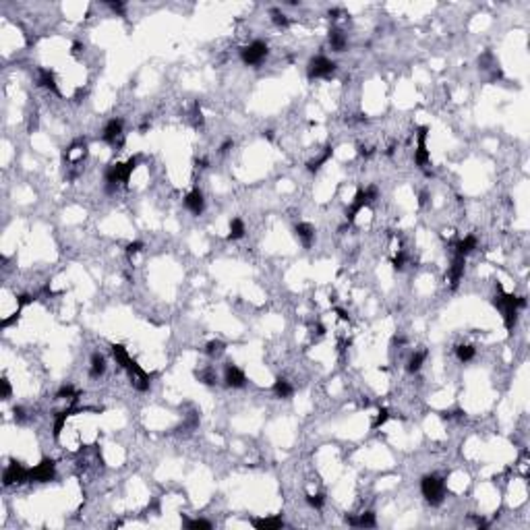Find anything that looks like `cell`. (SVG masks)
Masks as SVG:
<instances>
[{
	"mask_svg": "<svg viewBox=\"0 0 530 530\" xmlns=\"http://www.w3.org/2000/svg\"><path fill=\"white\" fill-rule=\"evenodd\" d=\"M112 354H114V358H116V362L127 371L129 373V377H131V383H133V388L137 390V392H147L149 390V375L145 373V371L129 356V352H127V348L125 346H120V344H114L112 346Z\"/></svg>",
	"mask_w": 530,
	"mask_h": 530,
	"instance_id": "cell-1",
	"label": "cell"
},
{
	"mask_svg": "<svg viewBox=\"0 0 530 530\" xmlns=\"http://www.w3.org/2000/svg\"><path fill=\"white\" fill-rule=\"evenodd\" d=\"M420 493L431 505H441L445 499V481L437 474H427L420 481Z\"/></svg>",
	"mask_w": 530,
	"mask_h": 530,
	"instance_id": "cell-2",
	"label": "cell"
},
{
	"mask_svg": "<svg viewBox=\"0 0 530 530\" xmlns=\"http://www.w3.org/2000/svg\"><path fill=\"white\" fill-rule=\"evenodd\" d=\"M137 164H139V157L135 155V157H131L127 164H112L108 170H106V187H108V191H114L118 185L129 182V178L135 172Z\"/></svg>",
	"mask_w": 530,
	"mask_h": 530,
	"instance_id": "cell-3",
	"label": "cell"
},
{
	"mask_svg": "<svg viewBox=\"0 0 530 530\" xmlns=\"http://www.w3.org/2000/svg\"><path fill=\"white\" fill-rule=\"evenodd\" d=\"M268 54H270V48H268V44L261 42V39H255V42H251L249 46H244L240 50V58L249 67H259L265 58H268Z\"/></svg>",
	"mask_w": 530,
	"mask_h": 530,
	"instance_id": "cell-4",
	"label": "cell"
},
{
	"mask_svg": "<svg viewBox=\"0 0 530 530\" xmlns=\"http://www.w3.org/2000/svg\"><path fill=\"white\" fill-rule=\"evenodd\" d=\"M336 73V63L330 60L328 56H315L309 60V67H307V75L309 79H325V77H332Z\"/></svg>",
	"mask_w": 530,
	"mask_h": 530,
	"instance_id": "cell-5",
	"label": "cell"
},
{
	"mask_svg": "<svg viewBox=\"0 0 530 530\" xmlns=\"http://www.w3.org/2000/svg\"><path fill=\"white\" fill-rule=\"evenodd\" d=\"M25 481H29V470H27L23 464L11 462V464L5 468L3 483H5L7 487H11V485H21V483H25Z\"/></svg>",
	"mask_w": 530,
	"mask_h": 530,
	"instance_id": "cell-6",
	"label": "cell"
},
{
	"mask_svg": "<svg viewBox=\"0 0 530 530\" xmlns=\"http://www.w3.org/2000/svg\"><path fill=\"white\" fill-rule=\"evenodd\" d=\"M427 135H429V129L427 127H420L418 129V135H416V151H414V162L418 168H427V164L431 162V155L427 151Z\"/></svg>",
	"mask_w": 530,
	"mask_h": 530,
	"instance_id": "cell-7",
	"label": "cell"
},
{
	"mask_svg": "<svg viewBox=\"0 0 530 530\" xmlns=\"http://www.w3.org/2000/svg\"><path fill=\"white\" fill-rule=\"evenodd\" d=\"M123 120L120 118H112L106 123L104 131H101V141L108 143V145H123Z\"/></svg>",
	"mask_w": 530,
	"mask_h": 530,
	"instance_id": "cell-8",
	"label": "cell"
},
{
	"mask_svg": "<svg viewBox=\"0 0 530 530\" xmlns=\"http://www.w3.org/2000/svg\"><path fill=\"white\" fill-rule=\"evenodd\" d=\"M52 479H54V462H52V460H44L35 468L29 470V481L31 483L33 481L35 483H48Z\"/></svg>",
	"mask_w": 530,
	"mask_h": 530,
	"instance_id": "cell-9",
	"label": "cell"
},
{
	"mask_svg": "<svg viewBox=\"0 0 530 530\" xmlns=\"http://www.w3.org/2000/svg\"><path fill=\"white\" fill-rule=\"evenodd\" d=\"M224 383H226L228 388H232V390H240V388L247 385V377H244V373H242L238 366L228 364V366L224 369Z\"/></svg>",
	"mask_w": 530,
	"mask_h": 530,
	"instance_id": "cell-10",
	"label": "cell"
},
{
	"mask_svg": "<svg viewBox=\"0 0 530 530\" xmlns=\"http://www.w3.org/2000/svg\"><path fill=\"white\" fill-rule=\"evenodd\" d=\"M464 268H466V257H462V255L456 253V257H454V261H452V265H450V272H447V280H450V286H452V288H456V286L460 284V280H462V276H464Z\"/></svg>",
	"mask_w": 530,
	"mask_h": 530,
	"instance_id": "cell-11",
	"label": "cell"
},
{
	"mask_svg": "<svg viewBox=\"0 0 530 530\" xmlns=\"http://www.w3.org/2000/svg\"><path fill=\"white\" fill-rule=\"evenodd\" d=\"M185 207L191 211L193 216H201L203 209H205V199H203V193L199 189H193L187 197H185Z\"/></svg>",
	"mask_w": 530,
	"mask_h": 530,
	"instance_id": "cell-12",
	"label": "cell"
},
{
	"mask_svg": "<svg viewBox=\"0 0 530 530\" xmlns=\"http://www.w3.org/2000/svg\"><path fill=\"white\" fill-rule=\"evenodd\" d=\"M369 205V199H366V193H364V189H360L356 195H354V201H352V205H350V209L346 211V218H348V224H352L354 222V218L360 214V209L362 207H366Z\"/></svg>",
	"mask_w": 530,
	"mask_h": 530,
	"instance_id": "cell-13",
	"label": "cell"
},
{
	"mask_svg": "<svg viewBox=\"0 0 530 530\" xmlns=\"http://www.w3.org/2000/svg\"><path fill=\"white\" fill-rule=\"evenodd\" d=\"M346 522H348L350 526H358V528H375V526H377V522H375V514H373V512H364V514H360L358 518L348 516V518H346Z\"/></svg>",
	"mask_w": 530,
	"mask_h": 530,
	"instance_id": "cell-14",
	"label": "cell"
},
{
	"mask_svg": "<svg viewBox=\"0 0 530 530\" xmlns=\"http://www.w3.org/2000/svg\"><path fill=\"white\" fill-rule=\"evenodd\" d=\"M294 232H296L298 240H300L304 247H311V244H313V240H315V228H313L311 224H307V222H300V224H296Z\"/></svg>",
	"mask_w": 530,
	"mask_h": 530,
	"instance_id": "cell-15",
	"label": "cell"
},
{
	"mask_svg": "<svg viewBox=\"0 0 530 530\" xmlns=\"http://www.w3.org/2000/svg\"><path fill=\"white\" fill-rule=\"evenodd\" d=\"M104 373H106V358H104V354L95 352V354L91 356V364H89V377L97 379V377H101Z\"/></svg>",
	"mask_w": 530,
	"mask_h": 530,
	"instance_id": "cell-16",
	"label": "cell"
},
{
	"mask_svg": "<svg viewBox=\"0 0 530 530\" xmlns=\"http://www.w3.org/2000/svg\"><path fill=\"white\" fill-rule=\"evenodd\" d=\"M330 44H332V48L336 52H344L346 46H348V37H346V33L342 29H332L330 31Z\"/></svg>",
	"mask_w": 530,
	"mask_h": 530,
	"instance_id": "cell-17",
	"label": "cell"
},
{
	"mask_svg": "<svg viewBox=\"0 0 530 530\" xmlns=\"http://www.w3.org/2000/svg\"><path fill=\"white\" fill-rule=\"evenodd\" d=\"M37 83L42 85V87H46V89H50V91H58V85H56V79H54V73H50L48 69H42L39 73H37Z\"/></svg>",
	"mask_w": 530,
	"mask_h": 530,
	"instance_id": "cell-18",
	"label": "cell"
},
{
	"mask_svg": "<svg viewBox=\"0 0 530 530\" xmlns=\"http://www.w3.org/2000/svg\"><path fill=\"white\" fill-rule=\"evenodd\" d=\"M274 394H276L278 398H282V400H288V398H292L294 388H292L290 381H286V379H276V383H274Z\"/></svg>",
	"mask_w": 530,
	"mask_h": 530,
	"instance_id": "cell-19",
	"label": "cell"
},
{
	"mask_svg": "<svg viewBox=\"0 0 530 530\" xmlns=\"http://www.w3.org/2000/svg\"><path fill=\"white\" fill-rule=\"evenodd\" d=\"M425 358H427V352H425V350L414 352V354L408 358L406 371H408V373H418V371H420V366H422V362H425Z\"/></svg>",
	"mask_w": 530,
	"mask_h": 530,
	"instance_id": "cell-20",
	"label": "cell"
},
{
	"mask_svg": "<svg viewBox=\"0 0 530 530\" xmlns=\"http://www.w3.org/2000/svg\"><path fill=\"white\" fill-rule=\"evenodd\" d=\"M253 526L259 528V530H276V528H282L284 522L282 518H265V520H253Z\"/></svg>",
	"mask_w": 530,
	"mask_h": 530,
	"instance_id": "cell-21",
	"label": "cell"
},
{
	"mask_svg": "<svg viewBox=\"0 0 530 530\" xmlns=\"http://www.w3.org/2000/svg\"><path fill=\"white\" fill-rule=\"evenodd\" d=\"M247 228H244V222L240 218H232L230 220V232H228V238L230 240H240L244 236Z\"/></svg>",
	"mask_w": 530,
	"mask_h": 530,
	"instance_id": "cell-22",
	"label": "cell"
},
{
	"mask_svg": "<svg viewBox=\"0 0 530 530\" xmlns=\"http://www.w3.org/2000/svg\"><path fill=\"white\" fill-rule=\"evenodd\" d=\"M332 155H334V147H325V151H323L319 157H317V160H311V162L307 164L309 172H317V170H319V168H321V166H323V164L330 160Z\"/></svg>",
	"mask_w": 530,
	"mask_h": 530,
	"instance_id": "cell-23",
	"label": "cell"
},
{
	"mask_svg": "<svg viewBox=\"0 0 530 530\" xmlns=\"http://www.w3.org/2000/svg\"><path fill=\"white\" fill-rule=\"evenodd\" d=\"M474 249H476V238H474V236H466V238H462V240L456 244V253L462 255V257L470 255Z\"/></svg>",
	"mask_w": 530,
	"mask_h": 530,
	"instance_id": "cell-24",
	"label": "cell"
},
{
	"mask_svg": "<svg viewBox=\"0 0 530 530\" xmlns=\"http://www.w3.org/2000/svg\"><path fill=\"white\" fill-rule=\"evenodd\" d=\"M474 354H476V350H474V346H470V344H460V346L456 348V356H458V360H462V362H470V360L474 358Z\"/></svg>",
	"mask_w": 530,
	"mask_h": 530,
	"instance_id": "cell-25",
	"label": "cell"
},
{
	"mask_svg": "<svg viewBox=\"0 0 530 530\" xmlns=\"http://www.w3.org/2000/svg\"><path fill=\"white\" fill-rule=\"evenodd\" d=\"M224 350H226V346H224V342H220V340H211V342L205 346V354H207L209 358H218Z\"/></svg>",
	"mask_w": 530,
	"mask_h": 530,
	"instance_id": "cell-26",
	"label": "cell"
},
{
	"mask_svg": "<svg viewBox=\"0 0 530 530\" xmlns=\"http://www.w3.org/2000/svg\"><path fill=\"white\" fill-rule=\"evenodd\" d=\"M270 15H272V21H274L278 27H288V25H290V19H288L280 9H272Z\"/></svg>",
	"mask_w": 530,
	"mask_h": 530,
	"instance_id": "cell-27",
	"label": "cell"
},
{
	"mask_svg": "<svg viewBox=\"0 0 530 530\" xmlns=\"http://www.w3.org/2000/svg\"><path fill=\"white\" fill-rule=\"evenodd\" d=\"M185 528H191V530H197V528H205L209 530L211 524L207 520H185Z\"/></svg>",
	"mask_w": 530,
	"mask_h": 530,
	"instance_id": "cell-28",
	"label": "cell"
},
{
	"mask_svg": "<svg viewBox=\"0 0 530 530\" xmlns=\"http://www.w3.org/2000/svg\"><path fill=\"white\" fill-rule=\"evenodd\" d=\"M390 418V410L388 408H381L379 412H377V416H375V420H373V429H379L381 425H385V420Z\"/></svg>",
	"mask_w": 530,
	"mask_h": 530,
	"instance_id": "cell-29",
	"label": "cell"
},
{
	"mask_svg": "<svg viewBox=\"0 0 530 530\" xmlns=\"http://www.w3.org/2000/svg\"><path fill=\"white\" fill-rule=\"evenodd\" d=\"M199 379H201V383H205V385H214V383L218 381V377H216L214 371H201Z\"/></svg>",
	"mask_w": 530,
	"mask_h": 530,
	"instance_id": "cell-30",
	"label": "cell"
},
{
	"mask_svg": "<svg viewBox=\"0 0 530 530\" xmlns=\"http://www.w3.org/2000/svg\"><path fill=\"white\" fill-rule=\"evenodd\" d=\"M307 501H309V505H311V507L321 509V507H323V503H325V497H323L321 493H317V495H309V497H307Z\"/></svg>",
	"mask_w": 530,
	"mask_h": 530,
	"instance_id": "cell-31",
	"label": "cell"
},
{
	"mask_svg": "<svg viewBox=\"0 0 530 530\" xmlns=\"http://www.w3.org/2000/svg\"><path fill=\"white\" fill-rule=\"evenodd\" d=\"M141 251H143V244H141V242H131V244L127 247V255H129L131 259H133L135 255H139Z\"/></svg>",
	"mask_w": 530,
	"mask_h": 530,
	"instance_id": "cell-32",
	"label": "cell"
},
{
	"mask_svg": "<svg viewBox=\"0 0 530 530\" xmlns=\"http://www.w3.org/2000/svg\"><path fill=\"white\" fill-rule=\"evenodd\" d=\"M404 261H406V255L400 251V253L394 257V270H404Z\"/></svg>",
	"mask_w": 530,
	"mask_h": 530,
	"instance_id": "cell-33",
	"label": "cell"
},
{
	"mask_svg": "<svg viewBox=\"0 0 530 530\" xmlns=\"http://www.w3.org/2000/svg\"><path fill=\"white\" fill-rule=\"evenodd\" d=\"M71 396H75V392H73L71 385H65V388L58 392V398H71Z\"/></svg>",
	"mask_w": 530,
	"mask_h": 530,
	"instance_id": "cell-34",
	"label": "cell"
},
{
	"mask_svg": "<svg viewBox=\"0 0 530 530\" xmlns=\"http://www.w3.org/2000/svg\"><path fill=\"white\" fill-rule=\"evenodd\" d=\"M11 396V385H9V381L7 379H3V398L7 400Z\"/></svg>",
	"mask_w": 530,
	"mask_h": 530,
	"instance_id": "cell-35",
	"label": "cell"
},
{
	"mask_svg": "<svg viewBox=\"0 0 530 530\" xmlns=\"http://www.w3.org/2000/svg\"><path fill=\"white\" fill-rule=\"evenodd\" d=\"M232 145H234V143H232V139H228V141H224V143L220 145V151H222V153H226V151H228Z\"/></svg>",
	"mask_w": 530,
	"mask_h": 530,
	"instance_id": "cell-36",
	"label": "cell"
}]
</instances>
